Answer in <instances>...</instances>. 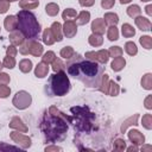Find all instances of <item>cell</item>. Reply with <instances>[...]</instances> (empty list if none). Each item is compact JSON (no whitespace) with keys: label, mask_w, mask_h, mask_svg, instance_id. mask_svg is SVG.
Listing matches in <instances>:
<instances>
[{"label":"cell","mask_w":152,"mask_h":152,"mask_svg":"<svg viewBox=\"0 0 152 152\" xmlns=\"http://www.w3.org/2000/svg\"><path fill=\"white\" fill-rule=\"evenodd\" d=\"M66 71L74 78L81 81L88 88H97L103 75V66L94 61L74 53L65 63Z\"/></svg>","instance_id":"cell-1"},{"label":"cell","mask_w":152,"mask_h":152,"mask_svg":"<svg viewBox=\"0 0 152 152\" xmlns=\"http://www.w3.org/2000/svg\"><path fill=\"white\" fill-rule=\"evenodd\" d=\"M70 118L57 109L55 106L49 108V113L44 112L40 119V131L49 142H58L64 140L68 131Z\"/></svg>","instance_id":"cell-2"},{"label":"cell","mask_w":152,"mask_h":152,"mask_svg":"<svg viewBox=\"0 0 152 152\" xmlns=\"http://www.w3.org/2000/svg\"><path fill=\"white\" fill-rule=\"evenodd\" d=\"M18 20L19 31L26 39H37L40 34V24L38 23L36 15L26 10H21L15 15Z\"/></svg>","instance_id":"cell-3"},{"label":"cell","mask_w":152,"mask_h":152,"mask_svg":"<svg viewBox=\"0 0 152 152\" xmlns=\"http://www.w3.org/2000/svg\"><path fill=\"white\" fill-rule=\"evenodd\" d=\"M70 89L71 84L64 70L50 75L48 83L44 87V91L48 96H64L70 91Z\"/></svg>","instance_id":"cell-4"},{"label":"cell","mask_w":152,"mask_h":152,"mask_svg":"<svg viewBox=\"0 0 152 152\" xmlns=\"http://www.w3.org/2000/svg\"><path fill=\"white\" fill-rule=\"evenodd\" d=\"M31 102H32V97H31V95H30L27 91H25V90L18 91V93L14 95L13 100H12V103H13L14 107L18 108V109H26V108L31 104Z\"/></svg>","instance_id":"cell-5"},{"label":"cell","mask_w":152,"mask_h":152,"mask_svg":"<svg viewBox=\"0 0 152 152\" xmlns=\"http://www.w3.org/2000/svg\"><path fill=\"white\" fill-rule=\"evenodd\" d=\"M86 58L90 59V61H94V62H97L100 64H106L108 62V58H109V55H108V51L107 50H100V51H88L86 52L84 55Z\"/></svg>","instance_id":"cell-6"},{"label":"cell","mask_w":152,"mask_h":152,"mask_svg":"<svg viewBox=\"0 0 152 152\" xmlns=\"http://www.w3.org/2000/svg\"><path fill=\"white\" fill-rule=\"evenodd\" d=\"M10 137H11V139H12L15 144H18L19 146H21L24 150H25V148H28V147L31 146V139H30L28 137L21 134V133L18 132V131L11 132V133H10Z\"/></svg>","instance_id":"cell-7"},{"label":"cell","mask_w":152,"mask_h":152,"mask_svg":"<svg viewBox=\"0 0 152 152\" xmlns=\"http://www.w3.org/2000/svg\"><path fill=\"white\" fill-rule=\"evenodd\" d=\"M62 30L66 38H74L77 32V24L74 20H66L62 26Z\"/></svg>","instance_id":"cell-8"},{"label":"cell","mask_w":152,"mask_h":152,"mask_svg":"<svg viewBox=\"0 0 152 152\" xmlns=\"http://www.w3.org/2000/svg\"><path fill=\"white\" fill-rule=\"evenodd\" d=\"M91 31H93V33L102 36L104 33V31H106V23H104V20L101 19V18L95 19L91 23Z\"/></svg>","instance_id":"cell-9"},{"label":"cell","mask_w":152,"mask_h":152,"mask_svg":"<svg viewBox=\"0 0 152 152\" xmlns=\"http://www.w3.org/2000/svg\"><path fill=\"white\" fill-rule=\"evenodd\" d=\"M128 139L132 141V144H135V145L144 144V141H145V137L138 129H131L128 132Z\"/></svg>","instance_id":"cell-10"},{"label":"cell","mask_w":152,"mask_h":152,"mask_svg":"<svg viewBox=\"0 0 152 152\" xmlns=\"http://www.w3.org/2000/svg\"><path fill=\"white\" fill-rule=\"evenodd\" d=\"M134 23H135L137 27L139 30H141V31H150L151 30V21L148 19L144 18V17H140V15L135 17L134 18Z\"/></svg>","instance_id":"cell-11"},{"label":"cell","mask_w":152,"mask_h":152,"mask_svg":"<svg viewBox=\"0 0 152 152\" xmlns=\"http://www.w3.org/2000/svg\"><path fill=\"white\" fill-rule=\"evenodd\" d=\"M10 127L13 128V129H17V131H19V132H23V133H26V132H27L26 125H25V124L23 122V120H21L20 118H18V116H14V118L11 120Z\"/></svg>","instance_id":"cell-12"},{"label":"cell","mask_w":152,"mask_h":152,"mask_svg":"<svg viewBox=\"0 0 152 152\" xmlns=\"http://www.w3.org/2000/svg\"><path fill=\"white\" fill-rule=\"evenodd\" d=\"M53 37H55V40L57 42H62L63 40V31H62V25L58 23V21H55L52 23L51 27H50Z\"/></svg>","instance_id":"cell-13"},{"label":"cell","mask_w":152,"mask_h":152,"mask_svg":"<svg viewBox=\"0 0 152 152\" xmlns=\"http://www.w3.org/2000/svg\"><path fill=\"white\" fill-rule=\"evenodd\" d=\"M24 40H25V37L21 34V32L20 31H12L11 33H10V42L12 43V45H21L23 43H24Z\"/></svg>","instance_id":"cell-14"},{"label":"cell","mask_w":152,"mask_h":152,"mask_svg":"<svg viewBox=\"0 0 152 152\" xmlns=\"http://www.w3.org/2000/svg\"><path fill=\"white\" fill-rule=\"evenodd\" d=\"M30 53L36 57H39L43 53V46L38 42H36V39H30Z\"/></svg>","instance_id":"cell-15"},{"label":"cell","mask_w":152,"mask_h":152,"mask_svg":"<svg viewBox=\"0 0 152 152\" xmlns=\"http://www.w3.org/2000/svg\"><path fill=\"white\" fill-rule=\"evenodd\" d=\"M4 26L7 31H14L18 26V20L15 15H8L4 20Z\"/></svg>","instance_id":"cell-16"},{"label":"cell","mask_w":152,"mask_h":152,"mask_svg":"<svg viewBox=\"0 0 152 152\" xmlns=\"http://www.w3.org/2000/svg\"><path fill=\"white\" fill-rule=\"evenodd\" d=\"M48 65H49V64H46V63H44V62L38 63L37 66H36V69H34V75H36L37 77H39V78L45 77V76L48 75V72H49V66H48Z\"/></svg>","instance_id":"cell-17"},{"label":"cell","mask_w":152,"mask_h":152,"mask_svg":"<svg viewBox=\"0 0 152 152\" xmlns=\"http://www.w3.org/2000/svg\"><path fill=\"white\" fill-rule=\"evenodd\" d=\"M125 65H126V61H125V58L121 57V56L114 58L113 62H112V64H110V66H112V69H113L114 71H120V70H122Z\"/></svg>","instance_id":"cell-18"},{"label":"cell","mask_w":152,"mask_h":152,"mask_svg":"<svg viewBox=\"0 0 152 152\" xmlns=\"http://www.w3.org/2000/svg\"><path fill=\"white\" fill-rule=\"evenodd\" d=\"M90 19V13L88 11H82L76 17V24L77 25H86Z\"/></svg>","instance_id":"cell-19"},{"label":"cell","mask_w":152,"mask_h":152,"mask_svg":"<svg viewBox=\"0 0 152 152\" xmlns=\"http://www.w3.org/2000/svg\"><path fill=\"white\" fill-rule=\"evenodd\" d=\"M88 42H89V44L91 45V46H100V45H102V43H103V38H102V36L101 34H96V33H93V34H90L89 37H88Z\"/></svg>","instance_id":"cell-20"},{"label":"cell","mask_w":152,"mask_h":152,"mask_svg":"<svg viewBox=\"0 0 152 152\" xmlns=\"http://www.w3.org/2000/svg\"><path fill=\"white\" fill-rule=\"evenodd\" d=\"M138 118H139V114H134V115H133V116H131L129 119L125 120V121H124V124L121 125L120 131H121L122 133H125V131L127 129V127H128V126H131V125H138Z\"/></svg>","instance_id":"cell-21"},{"label":"cell","mask_w":152,"mask_h":152,"mask_svg":"<svg viewBox=\"0 0 152 152\" xmlns=\"http://www.w3.org/2000/svg\"><path fill=\"white\" fill-rule=\"evenodd\" d=\"M39 2L38 1H30V0H20L19 1V6L21 10H34L36 7H38Z\"/></svg>","instance_id":"cell-22"},{"label":"cell","mask_w":152,"mask_h":152,"mask_svg":"<svg viewBox=\"0 0 152 152\" xmlns=\"http://www.w3.org/2000/svg\"><path fill=\"white\" fill-rule=\"evenodd\" d=\"M103 20H104L106 24H108V25L112 26V25H116V24L119 23V17H118L116 13H112V12H109V13H106V14H104Z\"/></svg>","instance_id":"cell-23"},{"label":"cell","mask_w":152,"mask_h":152,"mask_svg":"<svg viewBox=\"0 0 152 152\" xmlns=\"http://www.w3.org/2000/svg\"><path fill=\"white\" fill-rule=\"evenodd\" d=\"M121 32H122V36L126 37V38H131L135 34V30L133 28V26L131 24H122V27H121Z\"/></svg>","instance_id":"cell-24"},{"label":"cell","mask_w":152,"mask_h":152,"mask_svg":"<svg viewBox=\"0 0 152 152\" xmlns=\"http://www.w3.org/2000/svg\"><path fill=\"white\" fill-rule=\"evenodd\" d=\"M42 39H43V42H44L46 45H52V44L56 42V40H55V37H53V34H52V32H51L50 28H45V30H44Z\"/></svg>","instance_id":"cell-25"},{"label":"cell","mask_w":152,"mask_h":152,"mask_svg":"<svg viewBox=\"0 0 152 152\" xmlns=\"http://www.w3.org/2000/svg\"><path fill=\"white\" fill-rule=\"evenodd\" d=\"M45 12L48 13V15H50V17H55V15L58 14V12H59V7H58V5L55 4V2H50V4H48V5L45 6Z\"/></svg>","instance_id":"cell-26"},{"label":"cell","mask_w":152,"mask_h":152,"mask_svg":"<svg viewBox=\"0 0 152 152\" xmlns=\"http://www.w3.org/2000/svg\"><path fill=\"white\" fill-rule=\"evenodd\" d=\"M19 69H20L21 72H25V74L30 72L32 70V62L30 59H26V58L21 59L19 62Z\"/></svg>","instance_id":"cell-27"},{"label":"cell","mask_w":152,"mask_h":152,"mask_svg":"<svg viewBox=\"0 0 152 152\" xmlns=\"http://www.w3.org/2000/svg\"><path fill=\"white\" fill-rule=\"evenodd\" d=\"M76 17H77V12L74 8H66L62 13V18L65 21L66 20H74V19H76Z\"/></svg>","instance_id":"cell-28"},{"label":"cell","mask_w":152,"mask_h":152,"mask_svg":"<svg viewBox=\"0 0 152 152\" xmlns=\"http://www.w3.org/2000/svg\"><path fill=\"white\" fill-rule=\"evenodd\" d=\"M107 37L110 42L113 40H116L119 38V31H118V27L116 25H112L108 27V31H107Z\"/></svg>","instance_id":"cell-29"},{"label":"cell","mask_w":152,"mask_h":152,"mask_svg":"<svg viewBox=\"0 0 152 152\" xmlns=\"http://www.w3.org/2000/svg\"><path fill=\"white\" fill-rule=\"evenodd\" d=\"M141 86L146 90H151L152 89V75L150 72L142 76V78H141Z\"/></svg>","instance_id":"cell-30"},{"label":"cell","mask_w":152,"mask_h":152,"mask_svg":"<svg viewBox=\"0 0 152 152\" xmlns=\"http://www.w3.org/2000/svg\"><path fill=\"white\" fill-rule=\"evenodd\" d=\"M120 93V88L119 86L114 82V81H109L108 83V90H107V95H110V96H116L119 95Z\"/></svg>","instance_id":"cell-31"},{"label":"cell","mask_w":152,"mask_h":152,"mask_svg":"<svg viewBox=\"0 0 152 152\" xmlns=\"http://www.w3.org/2000/svg\"><path fill=\"white\" fill-rule=\"evenodd\" d=\"M126 11H127L128 17H131V18H135V17L140 15V13H141V10L138 5H131Z\"/></svg>","instance_id":"cell-32"},{"label":"cell","mask_w":152,"mask_h":152,"mask_svg":"<svg viewBox=\"0 0 152 152\" xmlns=\"http://www.w3.org/2000/svg\"><path fill=\"white\" fill-rule=\"evenodd\" d=\"M125 51L129 55V56H135L138 53V48L133 42H127L125 44Z\"/></svg>","instance_id":"cell-33"},{"label":"cell","mask_w":152,"mask_h":152,"mask_svg":"<svg viewBox=\"0 0 152 152\" xmlns=\"http://www.w3.org/2000/svg\"><path fill=\"white\" fill-rule=\"evenodd\" d=\"M139 40H140V44L142 45V48H145L146 50L152 49V38L150 36H141Z\"/></svg>","instance_id":"cell-34"},{"label":"cell","mask_w":152,"mask_h":152,"mask_svg":"<svg viewBox=\"0 0 152 152\" xmlns=\"http://www.w3.org/2000/svg\"><path fill=\"white\" fill-rule=\"evenodd\" d=\"M74 53H75V51H74V49H72L71 46H64V48L61 50V52H59L61 57H63V58H65V59H69L70 57H72Z\"/></svg>","instance_id":"cell-35"},{"label":"cell","mask_w":152,"mask_h":152,"mask_svg":"<svg viewBox=\"0 0 152 152\" xmlns=\"http://www.w3.org/2000/svg\"><path fill=\"white\" fill-rule=\"evenodd\" d=\"M2 65L4 68H7V69H13L15 66V59L14 57L12 56H6L2 61Z\"/></svg>","instance_id":"cell-36"},{"label":"cell","mask_w":152,"mask_h":152,"mask_svg":"<svg viewBox=\"0 0 152 152\" xmlns=\"http://www.w3.org/2000/svg\"><path fill=\"white\" fill-rule=\"evenodd\" d=\"M64 69H65V64H64L59 58H55V59L52 61V70H53L55 72L62 71V70H64Z\"/></svg>","instance_id":"cell-37"},{"label":"cell","mask_w":152,"mask_h":152,"mask_svg":"<svg viewBox=\"0 0 152 152\" xmlns=\"http://www.w3.org/2000/svg\"><path fill=\"white\" fill-rule=\"evenodd\" d=\"M108 55L109 57H113V58L120 57L122 55V49L120 46H110L108 50Z\"/></svg>","instance_id":"cell-38"},{"label":"cell","mask_w":152,"mask_h":152,"mask_svg":"<svg viewBox=\"0 0 152 152\" xmlns=\"http://www.w3.org/2000/svg\"><path fill=\"white\" fill-rule=\"evenodd\" d=\"M55 58H56L55 52H53V51H48V52H45V53L43 55L42 62H44V63H46V64H50V63H52V61H53Z\"/></svg>","instance_id":"cell-39"},{"label":"cell","mask_w":152,"mask_h":152,"mask_svg":"<svg viewBox=\"0 0 152 152\" xmlns=\"http://www.w3.org/2000/svg\"><path fill=\"white\" fill-rule=\"evenodd\" d=\"M114 151H124L126 148V141L124 139H116L113 145Z\"/></svg>","instance_id":"cell-40"},{"label":"cell","mask_w":152,"mask_h":152,"mask_svg":"<svg viewBox=\"0 0 152 152\" xmlns=\"http://www.w3.org/2000/svg\"><path fill=\"white\" fill-rule=\"evenodd\" d=\"M142 126L146 129H151L152 128V115L151 114H145L142 116Z\"/></svg>","instance_id":"cell-41"},{"label":"cell","mask_w":152,"mask_h":152,"mask_svg":"<svg viewBox=\"0 0 152 152\" xmlns=\"http://www.w3.org/2000/svg\"><path fill=\"white\" fill-rule=\"evenodd\" d=\"M19 52L21 55H28L30 53V39L24 40V43L19 48Z\"/></svg>","instance_id":"cell-42"},{"label":"cell","mask_w":152,"mask_h":152,"mask_svg":"<svg viewBox=\"0 0 152 152\" xmlns=\"http://www.w3.org/2000/svg\"><path fill=\"white\" fill-rule=\"evenodd\" d=\"M10 94H11V89L5 84H0V97L6 99L7 96H10Z\"/></svg>","instance_id":"cell-43"},{"label":"cell","mask_w":152,"mask_h":152,"mask_svg":"<svg viewBox=\"0 0 152 152\" xmlns=\"http://www.w3.org/2000/svg\"><path fill=\"white\" fill-rule=\"evenodd\" d=\"M10 10V1L8 0H0V14L6 13Z\"/></svg>","instance_id":"cell-44"},{"label":"cell","mask_w":152,"mask_h":152,"mask_svg":"<svg viewBox=\"0 0 152 152\" xmlns=\"http://www.w3.org/2000/svg\"><path fill=\"white\" fill-rule=\"evenodd\" d=\"M114 4H115V0H101V6L104 10L112 8L114 6Z\"/></svg>","instance_id":"cell-45"},{"label":"cell","mask_w":152,"mask_h":152,"mask_svg":"<svg viewBox=\"0 0 152 152\" xmlns=\"http://www.w3.org/2000/svg\"><path fill=\"white\" fill-rule=\"evenodd\" d=\"M10 80V75H7L6 72H0V84H8Z\"/></svg>","instance_id":"cell-46"},{"label":"cell","mask_w":152,"mask_h":152,"mask_svg":"<svg viewBox=\"0 0 152 152\" xmlns=\"http://www.w3.org/2000/svg\"><path fill=\"white\" fill-rule=\"evenodd\" d=\"M17 52H18V50H17V48H15L14 45H10V46L6 49V53H7V56H12V57H14V56L17 55Z\"/></svg>","instance_id":"cell-47"},{"label":"cell","mask_w":152,"mask_h":152,"mask_svg":"<svg viewBox=\"0 0 152 152\" xmlns=\"http://www.w3.org/2000/svg\"><path fill=\"white\" fill-rule=\"evenodd\" d=\"M78 2H80V5L83 6V7H90V6L94 5L95 0H78Z\"/></svg>","instance_id":"cell-48"},{"label":"cell","mask_w":152,"mask_h":152,"mask_svg":"<svg viewBox=\"0 0 152 152\" xmlns=\"http://www.w3.org/2000/svg\"><path fill=\"white\" fill-rule=\"evenodd\" d=\"M145 107H146L147 109H151V108H152V96H151V95H148V96L145 99Z\"/></svg>","instance_id":"cell-49"},{"label":"cell","mask_w":152,"mask_h":152,"mask_svg":"<svg viewBox=\"0 0 152 152\" xmlns=\"http://www.w3.org/2000/svg\"><path fill=\"white\" fill-rule=\"evenodd\" d=\"M45 151L46 152H50V151H62V148L58 147V146H49V147H45Z\"/></svg>","instance_id":"cell-50"},{"label":"cell","mask_w":152,"mask_h":152,"mask_svg":"<svg viewBox=\"0 0 152 152\" xmlns=\"http://www.w3.org/2000/svg\"><path fill=\"white\" fill-rule=\"evenodd\" d=\"M145 10H146V13H147L148 15H152V11H151V10H152V6H151V5L146 6V8H145Z\"/></svg>","instance_id":"cell-51"},{"label":"cell","mask_w":152,"mask_h":152,"mask_svg":"<svg viewBox=\"0 0 152 152\" xmlns=\"http://www.w3.org/2000/svg\"><path fill=\"white\" fill-rule=\"evenodd\" d=\"M127 151H128V152H132V151H133V152H137V151H138V147H137V146H131V147L127 148Z\"/></svg>","instance_id":"cell-52"},{"label":"cell","mask_w":152,"mask_h":152,"mask_svg":"<svg viewBox=\"0 0 152 152\" xmlns=\"http://www.w3.org/2000/svg\"><path fill=\"white\" fill-rule=\"evenodd\" d=\"M132 0H120V2L124 5V4H128V2H131Z\"/></svg>","instance_id":"cell-53"},{"label":"cell","mask_w":152,"mask_h":152,"mask_svg":"<svg viewBox=\"0 0 152 152\" xmlns=\"http://www.w3.org/2000/svg\"><path fill=\"white\" fill-rule=\"evenodd\" d=\"M141 150H151V146H145V147H142Z\"/></svg>","instance_id":"cell-54"},{"label":"cell","mask_w":152,"mask_h":152,"mask_svg":"<svg viewBox=\"0 0 152 152\" xmlns=\"http://www.w3.org/2000/svg\"><path fill=\"white\" fill-rule=\"evenodd\" d=\"M2 68H4V65H2V63L0 62V72H1V70H2Z\"/></svg>","instance_id":"cell-55"},{"label":"cell","mask_w":152,"mask_h":152,"mask_svg":"<svg viewBox=\"0 0 152 152\" xmlns=\"http://www.w3.org/2000/svg\"><path fill=\"white\" fill-rule=\"evenodd\" d=\"M140 1H151V0H140Z\"/></svg>","instance_id":"cell-56"},{"label":"cell","mask_w":152,"mask_h":152,"mask_svg":"<svg viewBox=\"0 0 152 152\" xmlns=\"http://www.w3.org/2000/svg\"><path fill=\"white\" fill-rule=\"evenodd\" d=\"M8 1H18V0H8Z\"/></svg>","instance_id":"cell-57"},{"label":"cell","mask_w":152,"mask_h":152,"mask_svg":"<svg viewBox=\"0 0 152 152\" xmlns=\"http://www.w3.org/2000/svg\"><path fill=\"white\" fill-rule=\"evenodd\" d=\"M30 1H37V0H30Z\"/></svg>","instance_id":"cell-58"}]
</instances>
